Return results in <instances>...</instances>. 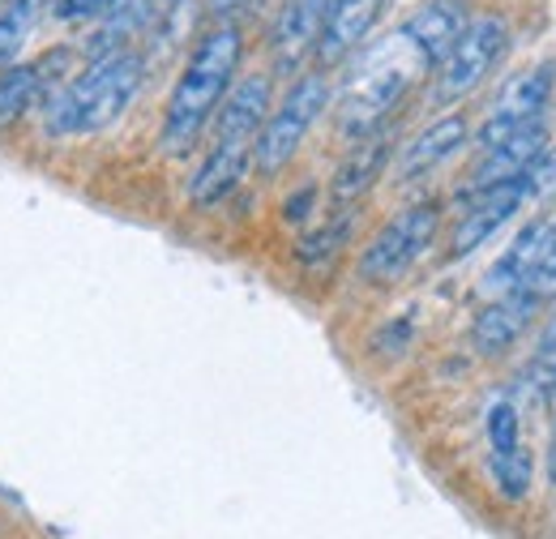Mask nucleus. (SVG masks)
<instances>
[{"label": "nucleus", "instance_id": "obj_1", "mask_svg": "<svg viewBox=\"0 0 556 539\" xmlns=\"http://www.w3.org/2000/svg\"><path fill=\"white\" fill-rule=\"evenodd\" d=\"M240 57H244V39L231 22L214 26L198 39L193 57L185 73L176 77L172 86V99H167V116H163V154L180 159L198 146V137L206 134V125L214 121L223 95L231 90L236 82V68H240Z\"/></svg>", "mask_w": 556, "mask_h": 539}, {"label": "nucleus", "instance_id": "obj_2", "mask_svg": "<svg viewBox=\"0 0 556 539\" xmlns=\"http://www.w3.org/2000/svg\"><path fill=\"white\" fill-rule=\"evenodd\" d=\"M141 73H146V61H141L134 48L90 61L48 103V134L77 137V134H99V129L116 125L129 112L134 95H138Z\"/></svg>", "mask_w": 556, "mask_h": 539}, {"label": "nucleus", "instance_id": "obj_3", "mask_svg": "<svg viewBox=\"0 0 556 539\" xmlns=\"http://www.w3.org/2000/svg\"><path fill=\"white\" fill-rule=\"evenodd\" d=\"M394 52H399V35H394V43H390L377 61H368V65L359 68V77H351L348 95H343V103H339V129H343V137H351V141L377 134V129L386 125V116L403 103L407 86L416 82V68H428L416 57L412 43H407L403 61H394Z\"/></svg>", "mask_w": 556, "mask_h": 539}, {"label": "nucleus", "instance_id": "obj_4", "mask_svg": "<svg viewBox=\"0 0 556 539\" xmlns=\"http://www.w3.org/2000/svg\"><path fill=\"white\" fill-rule=\"evenodd\" d=\"M326 108H330V82H326V73L295 77L291 90L282 95V103L266 116V125L253 137V163H257V172L262 176L282 172L295 159V150L304 146V137H308V129L317 125V116Z\"/></svg>", "mask_w": 556, "mask_h": 539}, {"label": "nucleus", "instance_id": "obj_5", "mask_svg": "<svg viewBox=\"0 0 556 539\" xmlns=\"http://www.w3.org/2000/svg\"><path fill=\"white\" fill-rule=\"evenodd\" d=\"M437 227H441V210L432 202H416L399 210L372 236V245L359 253V278L364 283H399L428 253V245L437 240Z\"/></svg>", "mask_w": 556, "mask_h": 539}, {"label": "nucleus", "instance_id": "obj_6", "mask_svg": "<svg viewBox=\"0 0 556 539\" xmlns=\"http://www.w3.org/2000/svg\"><path fill=\"white\" fill-rule=\"evenodd\" d=\"M505 43H509V26H505V17H496V13L471 17V22L463 26V35L454 39V48L437 61L432 99H437V103H454V99L471 95L488 73H492V65L501 61Z\"/></svg>", "mask_w": 556, "mask_h": 539}, {"label": "nucleus", "instance_id": "obj_7", "mask_svg": "<svg viewBox=\"0 0 556 539\" xmlns=\"http://www.w3.org/2000/svg\"><path fill=\"white\" fill-rule=\"evenodd\" d=\"M553 103V68L540 65V68H522V73H514L501 90H496V99H492V108H488V121L480 125V134H476V146H496L501 137L518 134V129H527V125H540V116H544V108Z\"/></svg>", "mask_w": 556, "mask_h": 539}, {"label": "nucleus", "instance_id": "obj_8", "mask_svg": "<svg viewBox=\"0 0 556 539\" xmlns=\"http://www.w3.org/2000/svg\"><path fill=\"white\" fill-rule=\"evenodd\" d=\"M531 198V185H527V172L518 176V180H509V185H496V189H484V193H476V202L463 210V218H458V227H454V240H450V253L454 258H467V253H476L480 245H484L488 236H496L514 214H518V205Z\"/></svg>", "mask_w": 556, "mask_h": 539}, {"label": "nucleus", "instance_id": "obj_9", "mask_svg": "<svg viewBox=\"0 0 556 539\" xmlns=\"http://www.w3.org/2000/svg\"><path fill=\"white\" fill-rule=\"evenodd\" d=\"M266 116H270V77L249 73L223 95V103L214 112V141H249L253 146Z\"/></svg>", "mask_w": 556, "mask_h": 539}, {"label": "nucleus", "instance_id": "obj_10", "mask_svg": "<svg viewBox=\"0 0 556 539\" xmlns=\"http://www.w3.org/2000/svg\"><path fill=\"white\" fill-rule=\"evenodd\" d=\"M544 150H548V129H544V125H527V129H518V134L501 137L496 146H488L484 159L476 163V172H471V193H484V189L518 180Z\"/></svg>", "mask_w": 556, "mask_h": 539}, {"label": "nucleus", "instance_id": "obj_11", "mask_svg": "<svg viewBox=\"0 0 556 539\" xmlns=\"http://www.w3.org/2000/svg\"><path fill=\"white\" fill-rule=\"evenodd\" d=\"M467 22H471V17H467V9H463L458 0H428V4H419L416 13L403 22L399 35L416 48V57L424 65L437 68V61L454 48V39L463 35Z\"/></svg>", "mask_w": 556, "mask_h": 539}, {"label": "nucleus", "instance_id": "obj_12", "mask_svg": "<svg viewBox=\"0 0 556 539\" xmlns=\"http://www.w3.org/2000/svg\"><path fill=\"white\" fill-rule=\"evenodd\" d=\"M386 0H330L326 4V17H321V35H317V65L330 68L339 65L348 52L359 48V39L372 30L377 13H381Z\"/></svg>", "mask_w": 556, "mask_h": 539}, {"label": "nucleus", "instance_id": "obj_13", "mask_svg": "<svg viewBox=\"0 0 556 539\" xmlns=\"http://www.w3.org/2000/svg\"><path fill=\"white\" fill-rule=\"evenodd\" d=\"M249 163H253V146L249 141H210V154L193 172V180H189V202L198 210L218 205L227 193H236V185L244 180Z\"/></svg>", "mask_w": 556, "mask_h": 539}, {"label": "nucleus", "instance_id": "obj_14", "mask_svg": "<svg viewBox=\"0 0 556 539\" xmlns=\"http://www.w3.org/2000/svg\"><path fill=\"white\" fill-rule=\"evenodd\" d=\"M326 4L330 0H287L282 4V13H278L275 22V39H270L278 73H295V68L304 65V57L317 48Z\"/></svg>", "mask_w": 556, "mask_h": 539}, {"label": "nucleus", "instance_id": "obj_15", "mask_svg": "<svg viewBox=\"0 0 556 539\" xmlns=\"http://www.w3.org/2000/svg\"><path fill=\"white\" fill-rule=\"evenodd\" d=\"M463 141H467V116H463V112H450V116L432 121L428 129H419V134L407 141V150H403V159H399V180H403V185L424 180V176L437 172L445 159H454V154L463 150Z\"/></svg>", "mask_w": 556, "mask_h": 539}, {"label": "nucleus", "instance_id": "obj_16", "mask_svg": "<svg viewBox=\"0 0 556 539\" xmlns=\"http://www.w3.org/2000/svg\"><path fill=\"white\" fill-rule=\"evenodd\" d=\"M390 129H377V134L359 137L355 146L348 150V159L339 163V172H334V185H330V198H334V210H348L355 205L372 185H377V176L386 172V163H390Z\"/></svg>", "mask_w": 556, "mask_h": 539}, {"label": "nucleus", "instance_id": "obj_17", "mask_svg": "<svg viewBox=\"0 0 556 539\" xmlns=\"http://www.w3.org/2000/svg\"><path fill=\"white\" fill-rule=\"evenodd\" d=\"M540 309H544V304L531 300V296H522V291L496 296L484 313L476 317V330H471L476 351H480V355H501V351H509L518 338L527 335V326L535 322Z\"/></svg>", "mask_w": 556, "mask_h": 539}, {"label": "nucleus", "instance_id": "obj_18", "mask_svg": "<svg viewBox=\"0 0 556 539\" xmlns=\"http://www.w3.org/2000/svg\"><path fill=\"white\" fill-rule=\"evenodd\" d=\"M52 65H56V57H48L39 65H13L0 73V129L22 121L48 95V86L56 82V73H48Z\"/></svg>", "mask_w": 556, "mask_h": 539}, {"label": "nucleus", "instance_id": "obj_19", "mask_svg": "<svg viewBox=\"0 0 556 539\" xmlns=\"http://www.w3.org/2000/svg\"><path fill=\"white\" fill-rule=\"evenodd\" d=\"M518 291L531 296V300H540V304L556 300V218L544 223V231H540V240H535V253H531V262H527V274H522V283H518Z\"/></svg>", "mask_w": 556, "mask_h": 539}, {"label": "nucleus", "instance_id": "obj_20", "mask_svg": "<svg viewBox=\"0 0 556 539\" xmlns=\"http://www.w3.org/2000/svg\"><path fill=\"white\" fill-rule=\"evenodd\" d=\"M35 17H39V0H9L0 9V65L17 61V52H22Z\"/></svg>", "mask_w": 556, "mask_h": 539}, {"label": "nucleus", "instance_id": "obj_21", "mask_svg": "<svg viewBox=\"0 0 556 539\" xmlns=\"http://www.w3.org/2000/svg\"><path fill=\"white\" fill-rule=\"evenodd\" d=\"M531 475H535V463H531V454L522 446H514L505 454H492V484H496L501 497L522 501L527 488H531Z\"/></svg>", "mask_w": 556, "mask_h": 539}, {"label": "nucleus", "instance_id": "obj_22", "mask_svg": "<svg viewBox=\"0 0 556 539\" xmlns=\"http://www.w3.org/2000/svg\"><path fill=\"white\" fill-rule=\"evenodd\" d=\"M348 231H351V210H343V218H334V223H330V227H321L317 236L300 240V258H304V262H321V258H334V253L343 249Z\"/></svg>", "mask_w": 556, "mask_h": 539}, {"label": "nucleus", "instance_id": "obj_23", "mask_svg": "<svg viewBox=\"0 0 556 539\" xmlns=\"http://www.w3.org/2000/svg\"><path fill=\"white\" fill-rule=\"evenodd\" d=\"M488 441H492V454H505V450L522 446L518 441V406L496 403L488 411Z\"/></svg>", "mask_w": 556, "mask_h": 539}, {"label": "nucleus", "instance_id": "obj_24", "mask_svg": "<svg viewBox=\"0 0 556 539\" xmlns=\"http://www.w3.org/2000/svg\"><path fill=\"white\" fill-rule=\"evenodd\" d=\"M121 0H56V17L61 22H90V17H108Z\"/></svg>", "mask_w": 556, "mask_h": 539}, {"label": "nucleus", "instance_id": "obj_25", "mask_svg": "<svg viewBox=\"0 0 556 539\" xmlns=\"http://www.w3.org/2000/svg\"><path fill=\"white\" fill-rule=\"evenodd\" d=\"M308 205H313V189H304L300 198H291V202H287V218H291V223H300V218L308 214Z\"/></svg>", "mask_w": 556, "mask_h": 539}, {"label": "nucleus", "instance_id": "obj_26", "mask_svg": "<svg viewBox=\"0 0 556 539\" xmlns=\"http://www.w3.org/2000/svg\"><path fill=\"white\" fill-rule=\"evenodd\" d=\"M240 4H249V0H210V13H214V17H227V13H236Z\"/></svg>", "mask_w": 556, "mask_h": 539}, {"label": "nucleus", "instance_id": "obj_27", "mask_svg": "<svg viewBox=\"0 0 556 539\" xmlns=\"http://www.w3.org/2000/svg\"><path fill=\"white\" fill-rule=\"evenodd\" d=\"M540 351H556V313L553 322H548V330H544V338H540Z\"/></svg>", "mask_w": 556, "mask_h": 539}, {"label": "nucleus", "instance_id": "obj_28", "mask_svg": "<svg viewBox=\"0 0 556 539\" xmlns=\"http://www.w3.org/2000/svg\"><path fill=\"white\" fill-rule=\"evenodd\" d=\"M548 479L556 484V433H553V450H548Z\"/></svg>", "mask_w": 556, "mask_h": 539}]
</instances>
